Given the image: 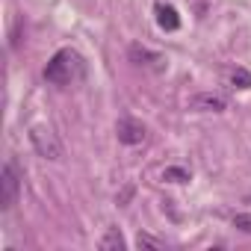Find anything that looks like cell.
I'll return each instance as SVG.
<instances>
[{
    "label": "cell",
    "instance_id": "obj_11",
    "mask_svg": "<svg viewBox=\"0 0 251 251\" xmlns=\"http://www.w3.org/2000/svg\"><path fill=\"white\" fill-rule=\"evenodd\" d=\"M233 227L251 233V213H239V216H233Z\"/></svg>",
    "mask_w": 251,
    "mask_h": 251
},
{
    "label": "cell",
    "instance_id": "obj_6",
    "mask_svg": "<svg viewBox=\"0 0 251 251\" xmlns=\"http://www.w3.org/2000/svg\"><path fill=\"white\" fill-rule=\"evenodd\" d=\"M98 248H100V251H121V248H124V236L118 233V227H109L106 236L98 242Z\"/></svg>",
    "mask_w": 251,
    "mask_h": 251
},
{
    "label": "cell",
    "instance_id": "obj_3",
    "mask_svg": "<svg viewBox=\"0 0 251 251\" xmlns=\"http://www.w3.org/2000/svg\"><path fill=\"white\" fill-rule=\"evenodd\" d=\"M30 139H33V148L42 157H48V160H59L62 157V145H59V139L48 127H33L30 130Z\"/></svg>",
    "mask_w": 251,
    "mask_h": 251
},
{
    "label": "cell",
    "instance_id": "obj_1",
    "mask_svg": "<svg viewBox=\"0 0 251 251\" xmlns=\"http://www.w3.org/2000/svg\"><path fill=\"white\" fill-rule=\"evenodd\" d=\"M83 56L71 48H62L50 56V62L45 65V80L53 86H71L77 77H83Z\"/></svg>",
    "mask_w": 251,
    "mask_h": 251
},
{
    "label": "cell",
    "instance_id": "obj_12",
    "mask_svg": "<svg viewBox=\"0 0 251 251\" xmlns=\"http://www.w3.org/2000/svg\"><path fill=\"white\" fill-rule=\"evenodd\" d=\"M166 177H177V180H189V175H186V172H180V169H169V172H166Z\"/></svg>",
    "mask_w": 251,
    "mask_h": 251
},
{
    "label": "cell",
    "instance_id": "obj_10",
    "mask_svg": "<svg viewBox=\"0 0 251 251\" xmlns=\"http://www.w3.org/2000/svg\"><path fill=\"white\" fill-rule=\"evenodd\" d=\"M136 245H139V248H163V239H154V236H148V233H139Z\"/></svg>",
    "mask_w": 251,
    "mask_h": 251
},
{
    "label": "cell",
    "instance_id": "obj_4",
    "mask_svg": "<svg viewBox=\"0 0 251 251\" xmlns=\"http://www.w3.org/2000/svg\"><path fill=\"white\" fill-rule=\"evenodd\" d=\"M115 133H118V139H121L124 145H139V142L145 139V124L136 121V118H121V121L115 124Z\"/></svg>",
    "mask_w": 251,
    "mask_h": 251
},
{
    "label": "cell",
    "instance_id": "obj_9",
    "mask_svg": "<svg viewBox=\"0 0 251 251\" xmlns=\"http://www.w3.org/2000/svg\"><path fill=\"white\" fill-rule=\"evenodd\" d=\"M233 86L248 89V86H251V74H248L245 68H236V71H233Z\"/></svg>",
    "mask_w": 251,
    "mask_h": 251
},
{
    "label": "cell",
    "instance_id": "obj_2",
    "mask_svg": "<svg viewBox=\"0 0 251 251\" xmlns=\"http://www.w3.org/2000/svg\"><path fill=\"white\" fill-rule=\"evenodd\" d=\"M18 189H21V177L15 163H6L0 169V210H12L18 201Z\"/></svg>",
    "mask_w": 251,
    "mask_h": 251
},
{
    "label": "cell",
    "instance_id": "obj_7",
    "mask_svg": "<svg viewBox=\"0 0 251 251\" xmlns=\"http://www.w3.org/2000/svg\"><path fill=\"white\" fill-rule=\"evenodd\" d=\"M192 106L195 109H210V112H219V109H225V100L222 98H216V95H198V98H192Z\"/></svg>",
    "mask_w": 251,
    "mask_h": 251
},
{
    "label": "cell",
    "instance_id": "obj_5",
    "mask_svg": "<svg viewBox=\"0 0 251 251\" xmlns=\"http://www.w3.org/2000/svg\"><path fill=\"white\" fill-rule=\"evenodd\" d=\"M157 24L169 33H175L180 27V18H177V9L169 6V3H157Z\"/></svg>",
    "mask_w": 251,
    "mask_h": 251
},
{
    "label": "cell",
    "instance_id": "obj_8",
    "mask_svg": "<svg viewBox=\"0 0 251 251\" xmlns=\"http://www.w3.org/2000/svg\"><path fill=\"white\" fill-rule=\"evenodd\" d=\"M130 59H133V62H139V65H148V59L163 62V56H157V53H151V50H145V48H139V45H133V48H130Z\"/></svg>",
    "mask_w": 251,
    "mask_h": 251
}]
</instances>
